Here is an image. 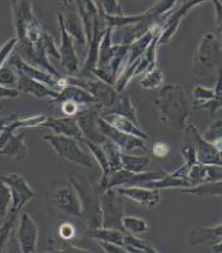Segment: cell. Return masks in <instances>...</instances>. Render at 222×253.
<instances>
[{"label": "cell", "instance_id": "6da1fadb", "mask_svg": "<svg viewBox=\"0 0 222 253\" xmlns=\"http://www.w3.org/2000/svg\"><path fill=\"white\" fill-rule=\"evenodd\" d=\"M12 16L18 39L14 52L25 61L44 69L55 76H61L51 63V57L60 61V52L55 39L44 25L35 17L32 0H9Z\"/></svg>", "mask_w": 222, "mask_h": 253}, {"label": "cell", "instance_id": "7a4b0ae2", "mask_svg": "<svg viewBox=\"0 0 222 253\" xmlns=\"http://www.w3.org/2000/svg\"><path fill=\"white\" fill-rule=\"evenodd\" d=\"M155 105L164 125L177 131L186 127L191 103L183 87L176 84H164L155 99Z\"/></svg>", "mask_w": 222, "mask_h": 253}, {"label": "cell", "instance_id": "3957f363", "mask_svg": "<svg viewBox=\"0 0 222 253\" xmlns=\"http://www.w3.org/2000/svg\"><path fill=\"white\" fill-rule=\"evenodd\" d=\"M68 180L78 192L82 205V218L86 222L89 230L101 227L103 213H101L100 192L95 190L87 178L82 175L69 174Z\"/></svg>", "mask_w": 222, "mask_h": 253}, {"label": "cell", "instance_id": "277c9868", "mask_svg": "<svg viewBox=\"0 0 222 253\" xmlns=\"http://www.w3.org/2000/svg\"><path fill=\"white\" fill-rule=\"evenodd\" d=\"M221 39L213 33H205L195 51L191 68L192 73L198 77H204L219 69L221 65Z\"/></svg>", "mask_w": 222, "mask_h": 253}, {"label": "cell", "instance_id": "5b68a950", "mask_svg": "<svg viewBox=\"0 0 222 253\" xmlns=\"http://www.w3.org/2000/svg\"><path fill=\"white\" fill-rule=\"evenodd\" d=\"M45 142L52 147L59 157L66 160L72 164H76L78 167L94 168L95 160L90 152L85 151L80 140H77L70 136L56 135V134H48L43 136Z\"/></svg>", "mask_w": 222, "mask_h": 253}, {"label": "cell", "instance_id": "8992f818", "mask_svg": "<svg viewBox=\"0 0 222 253\" xmlns=\"http://www.w3.org/2000/svg\"><path fill=\"white\" fill-rule=\"evenodd\" d=\"M66 82L68 84H74L81 88L86 90L90 92L92 96L96 99V104L99 105L100 111H104L108 107L113 104V101L117 99L118 94L116 88L107 82L101 81L100 78L92 76V77H66Z\"/></svg>", "mask_w": 222, "mask_h": 253}, {"label": "cell", "instance_id": "52a82bcc", "mask_svg": "<svg viewBox=\"0 0 222 253\" xmlns=\"http://www.w3.org/2000/svg\"><path fill=\"white\" fill-rule=\"evenodd\" d=\"M8 60H9V65H11L20 76H26L29 77V78L39 81V82L47 84V86H49L51 88H53V90L56 91H61L64 87L68 86L66 77L55 76V74L49 73L47 70L41 69L38 66L32 65V64H29L28 61H25L18 53L13 52Z\"/></svg>", "mask_w": 222, "mask_h": 253}, {"label": "cell", "instance_id": "ba28073f", "mask_svg": "<svg viewBox=\"0 0 222 253\" xmlns=\"http://www.w3.org/2000/svg\"><path fill=\"white\" fill-rule=\"evenodd\" d=\"M100 200L101 213H103L101 227L124 231L121 219L125 215V204H124L121 195L118 194L116 188H107L100 192Z\"/></svg>", "mask_w": 222, "mask_h": 253}, {"label": "cell", "instance_id": "9c48e42d", "mask_svg": "<svg viewBox=\"0 0 222 253\" xmlns=\"http://www.w3.org/2000/svg\"><path fill=\"white\" fill-rule=\"evenodd\" d=\"M97 124H99V127H100L105 138L115 143L116 146L121 149L122 153H132V155H134V153H140V155L148 153V143L144 139L120 131L112 125H109L100 116H99Z\"/></svg>", "mask_w": 222, "mask_h": 253}, {"label": "cell", "instance_id": "30bf717a", "mask_svg": "<svg viewBox=\"0 0 222 253\" xmlns=\"http://www.w3.org/2000/svg\"><path fill=\"white\" fill-rule=\"evenodd\" d=\"M0 180H3L11 191L12 207L9 214L18 215V213L24 209L25 205L28 204L30 200H33V198L35 196L34 190L28 183V180L25 179V177L20 175V174L1 175Z\"/></svg>", "mask_w": 222, "mask_h": 253}, {"label": "cell", "instance_id": "8fae6325", "mask_svg": "<svg viewBox=\"0 0 222 253\" xmlns=\"http://www.w3.org/2000/svg\"><path fill=\"white\" fill-rule=\"evenodd\" d=\"M163 170H155V171H146V173H133L125 169L111 171L108 175L105 184L101 192L107 188H117V187H132V186H142L143 183L149 180L159 179L165 175Z\"/></svg>", "mask_w": 222, "mask_h": 253}, {"label": "cell", "instance_id": "7c38bea8", "mask_svg": "<svg viewBox=\"0 0 222 253\" xmlns=\"http://www.w3.org/2000/svg\"><path fill=\"white\" fill-rule=\"evenodd\" d=\"M99 116H100V108L97 104H94L78 112L76 115V120L84 139L97 143V144H103L107 138L101 132L99 124H97Z\"/></svg>", "mask_w": 222, "mask_h": 253}, {"label": "cell", "instance_id": "4fadbf2b", "mask_svg": "<svg viewBox=\"0 0 222 253\" xmlns=\"http://www.w3.org/2000/svg\"><path fill=\"white\" fill-rule=\"evenodd\" d=\"M211 0H186L179 8H178L176 12H170V14L168 16V18L164 21L163 29L160 32L159 35V45L168 44V43L172 41L176 33H177L178 28H179L180 22L183 21V18L188 14V12L191 9H194L198 5L203 3H207Z\"/></svg>", "mask_w": 222, "mask_h": 253}, {"label": "cell", "instance_id": "5bb4252c", "mask_svg": "<svg viewBox=\"0 0 222 253\" xmlns=\"http://www.w3.org/2000/svg\"><path fill=\"white\" fill-rule=\"evenodd\" d=\"M183 130H186L194 140L195 153H196L198 163L204 164V165H222L221 151L216 148L211 142L205 140L196 126L186 125Z\"/></svg>", "mask_w": 222, "mask_h": 253}, {"label": "cell", "instance_id": "9a60e30c", "mask_svg": "<svg viewBox=\"0 0 222 253\" xmlns=\"http://www.w3.org/2000/svg\"><path fill=\"white\" fill-rule=\"evenodd\" d=\"M52 203L61 213L82 218V205L76 188L72 184L60 186L52 195Z\"/></svg>", "mask_w": 222, "mask_h": 253}, {"label": "cell", "instance_id": "2e32d148", "mask_svg": "<svg viewBox=\"0 0 222 253\" xmlns=\"http://www.w3.org/2000/svg\"><path fill=\"white\" fill-rule=\"evenodd\" d=\"M57 20H59L60 33H61V45L59 48L60 63L69 76L74 77L80 72V59H78L76 48H74V39L70 37L64 26L63 13H57Z\"/></svg>", "mask_w": 222, "mask_h": 253}, {"label": "cell", "instance_id": "e0dca14e", "mask_svg": "<svg viewBox=\"0 0 222 253\" xmlns=\"http://www.w3.org/2000/svg\"><path fill=\"white\" fill-rule=\"evenodd\" d=\"M39 230L37 222L28 214L22 213L17 229V240L22 253L37 252Z\"/></svg>", "mask_w": 222, "mask_h": 253}, {"label": "cell", "instance_id": "ac0fdd59", "mask_svg": "<svg viewBox=\"0 0 222 253\" xmlns=\"http://www.w3.org/2000/svg\"><path fill=\"white\" fill-rule=\"evenodd\" d=\"M74 3H76L78 17H80L82 26H84L86 43L89 44L92 35H94L95 25L99 21L100 12H99V8H97L94 0H76Z\"/></svg>", "mask_w": 222, "mask_h": 253}, {"label": "cell", "instance_id": "d6986e66", "mask_svg": "<svg viewBox=\"0 0 222 253\" xmlns=\"http://www.w3.org/2000/svg\"><path fill=\"white\" fill-rule=\"evenodd\" d=\"M118 194L126 199L135 201L147 209L155 208L160 203V190L142 187V186H132V187H117Z\"/></svg>", "mask_w": 222, "mask_h": 253}, {"label": "cell", "instance_id": "ffe728a7", "mask_svg": "<svg viewBox=\"0 0 222 253\" xmlns=\"http://www.w3.org/2000/svg\"><path fill=\"white\" fill-rule=\"evenodd\" d=\"M187 164H183L172 174H165L159 179L149 180L142 184V187L153 188V190H169V188H184L191 187L190 182L187 180Z\"/></svg>", "mask_w": 222, "mask_h": 253}, {"label": "cell", "instance_id": "44dd1931", "mask_svg": "<svg viewBox=\"0 0 222 253\" xmlns=\"http://www.w3.org/2000/svg\"><path fill=\"white\" fill-rule=\"evenodd\" d=\"M41 127L49 128L52 130L53 134L56 135H64V136H70L77 140H82V132L80 130V126L77 124L76 117H47L45 121L43 122Z\"/></svg>", "mask_w": 222, "mask_h": 253}, {"label": "cell", "instance_id": "7402d4cb", "mask_svg": "<svg viewBox=\"0 0 222 253\" xmlns=\"http://www.w3.org/2000/svg\"><path fill=\"white\" fill-rule=\"evenodd\" d=\"M222 165H204L195 163L187 169V180L191 186L205 183V182H219L222 180Z\"/></svg>", "mask_w": 222, "mask_h": 253}, {"label": "cell", "instance_id": "603a6c76", "mask_svg": "<svg viewBox=\"0 0 222 253\" xmlns=\"http://www.w3.org/2000/svg\"><path fill=\"white\" fill-rule=\"evenodd\" d=\"M17 90L20 91V94L30 95V96L39 99V100H42V99L53 100L59 96V91L53 90V88L39 82V81L29 78L26 76H20V74H18Z\"/></svg>", "mask_w": 222, "mask_h": 253}, {"label": "cell", "instance_id": "cb8c5ba5", "mask_svg": "<svg viewBox=\"0 0 222 253\" xmlns=\"http://www.w3.org/2000/svg\"><path fill=\"white\" fill-rule=\"evenodd\" d=\"M100 117L103 120L112 125L115 128L120 130V131L125 132V134H130V135H134V136H138L140 139H144L148 142V134L146 131H143L140 125L135 124L134 121L132 120H129L126 117H122V116H118V115H112V113H103L100 112Z\"/></svg>", "mask_w": 222, "mask_h": 253}, {"label": "cell", "instance_id": "d4e9b609", "mask_svg": "<svg viewBox=\"0 0 222 253\" xmlns=\"http://www.w3.org/2000/svg\"><path fill=\"white\" fill-rule=\"evenodd\" d=\"M122 169L133 171V173H146L160 170L157 164L153 163L151 157L144 155H132V153H122Z\"/></svg>", "mask_w": 222, "mask_h": 253}, {"label": "cell", "instance_id": "484cf974", "mask_svg": "<svg viewBox=\"0 0 222 253\" xmlns=\"http://www.w3.org/2000/svg\"><path fill=\"white\" fill-rule=\"evenodd\" d=\"M222 238V225L221 222L212 227H195L188 234V243L191 246H203L208 243H216Z\"/></svg>", "mask_w": 222, "mask_h": 253}, {"label": "cell", "instance_id": "4316f807", "mask_svg": "<svg viewBox=\"0 0 222 253\" xmlns=\"http://www.w3.org/2000/svg\"><path fill=\"white\" fill-rule=\"evenodd\" d=\"M103 113H112V115H118L122 116V117H126L129 120H132L135 124L140 125L138 120V113H136V109L133 104L132 99L129 96V94L126 92H120L113 104L111 107H108L104 111H100Z\"/></svg>", "mask_w": 222, "mask_h": 253}, {"label": "cell", "instance_id": "83f0119b", "mask_svg": "<svg viewBox=\"0 0 222 253\" xmlns=\"http://www.w3.org/2000/svg\"><path fill=\"white\" fill-rule=\"evenodd\" d=\"M26 144H25V131L14 132L7 143L0 148V156L8 157L12 160H25L26 159Z\"/></svg>", "mask_w": 222, "mask_h": 253}, {"label": "cell", "instance_id": "f1b7e54d", "mask_svg": "<svg viewBox=\"0 0 222 253\" xmlns=\"http://www.w3.org/2000/svg\"><path fill=\"white\" fill-rule=\"evenodd\" d=\"M73 100L77 104H80L81 107H90V105L96 104V99H95L90 92H87L86 90L81 88L74 84H68L61 91H59V96L53 99L51 101H60V100Z\"/></svg>", "mask_w": 222, "mask_h": 253}, {"label": "cell", "instance_id": "f546056e", "mask_svg": "<svg viewBox=\"0 0 222 253\" xmlns=\"http://www.w3.org/2000/svg\"><path fill=\"white\" fill-rule=\"evenodd\" d=\"M63 22L65 26L66 32L69 33V35L74 39V42H77L82 48H86V35H85L84 26L81 22L78 13H69L63 14Z\"/></svg>", "mask_w": 222, "mask_h": 253}, {"label": "cell", "instance_id": "4dcf8cb0", "mask_svg": "<svg viewBox=\"0 0 222 253\" xmlns=\"http://www.w3.org/2000/svg\"><path fill=\"white\" fill-rule=\"evenodd\" d=\"M221 182L222 180H219V182H205V183L195 184V186H191V187L180 188V191L183 194L195 195V196H199V198H208V196L221 198Z\"/></svg>", "mask_w": 222, "mask_h": 253}, {"label": "cell", "instance_id": "1f68e13d", "mask_svg": "<svg viewBox=\"0 0 222 253\" xmlns=\"http://www.w3.org/2000/svg\"><path fill=\"white\" fill-rule=\"evenodd\" d=\"M89 236L94 238L95 240H104V242L116 243L118 246L124 247L125 231L116 229H108V227H97V229L89 230Z\"/></svg>", "mask_w": 222, "mask_h": 253}, {"label": "cell", "instance_id": "d6a6232c", "mask_svg": "<svg viewBox=\"0 0 222 253\" xmlns=\"http://www.w3.org/2000/svg\"><path fill=\"white\" fill-rule=\"evenodd\" d=\"M124 247L128 253H157L159 251L148 242L140 239L136 235L125 232L124 238Z\"/></svg>", "mask_w": 222, "mask_h": 253}, {"label": "cell", "instance_id": "836d02e7", "mask_svg": "<svg viewBox=\"0 0 222 253\" xmlns=\"http://www.w3.org/2000/svg\"><path fill=\"white\" fill-rule=\"evenodd\" d=\"M121 225L124 231L133 235H142L147 234L149 230L148 222L140 217H134V215H124L121 219Z\"/></svg>", "mask_w": 222, "mask_h": 253}, {"label": "cell", "instance_id": "e575fe53", "mask_svg": "<svg viewBox=\"0 0 222 253\" xmlns=\"http://www.w3.org/2000/svg\"><path fill=\"white\" fill-rule=\"evenodd\" d=\"M103 148L105 151V155H107L108 165H109V169L111 171H116V170L122 169V152L121 149L116 146L115 143L107 139L103 144Z\"/></svg>", "mask_w": 222, "mask_h": 253}, {"label": "cell", "instance_id": "d590c367", "mask_svg": "<svg viewBox=\"0 0 222 253\" xmlns=\"http://www.w3.org/2000/svg\"><path fill=\"white\" fill-rule=\"evenodd\" d=\"M164 84V73L159 68H153L144 74L140 80V87L144 90H156L160 88Z\"/></svg>", "mask_w": 222, "mask_h": 253}, {"label": "cell", "instance_id": "8d00e7d4", "mask_svg": "<svg viewBox=\"0 0 222 253\" xmlns=\"http://www.w3.org/2000/svg\"><path fill=\"white\" fill-rule=\"evenodd\" d=\"M184 131L183 140H182V148H180V153L184 159V164H187L188 167L192 165V164L198 163L196 160V153H195V146H194V140L191 138V135L188 134L186 130Z\"/></svg>", "mask_w": 222, "mask_h": 253}, {"label": "cell", "instance_id": "74e56055", "mask_svg": "<svg viewBox=\"0 0 222 253\" xmlns=\"http://www.w3.org/2000/svg\"><path fill=\"white\" fill-rule=\"evenodd\" d=\"M11 207V191H9L8 186L4 183L3 180H0V221H3L9 215Z\"/></svg>", "mask_w": 222, "mask_h": 253}, {"label": "cell", "instance_id": "f35d334b", "mask_svg": "<svg viewBox=\"0 0 222 253\" xmlns=\"http://www.w3.org/2000/svg\"><path fill=\"white\" fill-rule=\"evenodd\" d=\"M17 215L9 214V218L4 222L3 225L0 226V252H4L8 242L11 239L12 231L14 229V223H16Z\"/></svg>", "mask_w": 222, "mask_h": 253}, {"label": "cell", "instance_id": "ab89813d", "mask_svg": "<svg viewBox=\"0 0 222 253\" xmlns=\"http://www.w3.org/2000/svg\"><path fill=\"white\" fill-rule=\"evenodd\" d=\"M0 84L9 88H17L18 73L11 65L0 68Z\"/></svg>", "mask_w": 222, "mask_h": 253}, {"label": "cell", "instance_id": "60d3db41", "mask_svg": "<svg viewBox=\"0 0 222 253\" xmlns=\"http://www.w3.org/2000/svg\"><path fill=\"white\" fill-rule=\"evenodd\" d=\"M192 97H194V105L208 101L211 99H219L216 97L215 88H208L204 86H196L192 91Z\"/></svg>", "mask_w": 222, "mask_h": 253}, {"label": "cell", "instance_id": "b9f144b4", "mask_svg": "<svg viewBox=\"0 0 222 253\" xmlns=\"http://www.w3.org/2000/svg\"><path fill=\"white\" fill-rule=\"evenodd\" d=\"M201 135H203L205 140H208L211 143L216 142L219 139H222V118H216L215 121L208 126V130L204 134H201Z\"/></svg>", "mask_w": 222, "mask_h": 253}, {"label": "cell", "instance_id": "7bdbcfd3", "mask_svg": "<svg viewBox=\"0 0 222 253\" xmlns=\"http://www.w3.org/2000/svg\"><path fill=\"white\" fill-rule=\"evenodd\" d=\"M100 1V8L99 11L107 16H121L125 12L122 11L121 5L118 0H99Z\"/></svg>", "mask_w": 222, "mask_h": 253}, {"label": "cell", "instance_id": "ee69618b", "mask_svg": "<svg viewBox=\"0 0 222 253\" xmlns=\"http://www.w3.org/2000/svg\"><path fill=\"white\" fill-rule=\"evenodd\" d=\"M17 42H18L17 38H11V39H8L7 42L0 47V68L4 66V64L7 63V60L9 59L12 53L14 52L16 45H17Z\"/></svg>", "mask_w": 222, "mask_h": 253}, {"label": "cell", "instance_id": "f6af8a7d", "mask_svg": "<svg viewBox=\"0 0 222 253\" xmlns=\"http://www.w3.org/2000/svg\"><path fill=\"white\" fill-rule=\"evenodd\" d=\"M53 252H65V253H89L91 251L86 248H81V247L73 244L72 240H63L59 246L56 247Z\"/></svg>", "mask_w": 222, "mask_h": 253}, {"label": "cell", "instance_id": "bcb514c9", "mask_svg": "<svg viewBox=\"0 0 222 253\" xmlns=\"http://www.w3.org/2000/svg\"><path fill=\"white\" fill-rule=\"evenodd\" d=\"M221 99H211V100L196 104L194 107L198 108V109H203V111H208L211 115H216V112L221 109Z\"/></svg>", "mask_w": 222, "mask_h": 253}, {"label": "cell", "instance_id": "7dc6e473", "mask_svg": "<svg viewBox=\"0 0 222 253\" xmlns=\"http://www.w3.org/2000/svg\"><path fill=\"white\" fill-rule=\"evenodd\" d=\"M96 242L101 247V250L107 253H128L125 250V247L118 246L116 243L104 242V240H96Z\"/></svg>", "mask_w": 222, "mask_h": 253}, {"label": "cell", "instance_id": "c3c4849f", "mask_svg": "<svg viewBox=\"0 0 222 253\" xmlns=\"http://www.w3.org/2000/svg\"><path fill=\"white\" fill-rule=\"evenodd\" d=\"M211 3L213 4V7H215V14H216V29H217V32H219V38L221 39V26H222V7L221 3H220L219 0H211Z\"/></svg>", "mask_w": 222, "mask_h": 253}, {"label": "cell", "instance_id": "681fc988", "mask_svg": "<svg viewBox=\"0 0 222 253\" xmlns=\"http://www.w3.org/2000/svg\"><path fill=\"white\" fill-rule=\"evenodd\" d=\"M20 96V91L17 88H9L0 84V100L3 99H17Z\"/></svg>", "mask_w": 222, "mask_h": 253}, {"label": "cell", "instance_id": "f907efd6", "mask_svg": "<svg viewBox=\"0 0 222 253\" xmlns=\"http://www.w3.org/2000/svg\"><path fill=\"white\" fill-rule=\"evenodd\" d=\"M76 230L70 223H64L63 226H60V236L63 238V240H72L74 238Z\"/></svg>", "mask_w": 222, "mask_h": 253}, {"label": "cell", "instance_id": "816d5d0a", "mask_svg": "<svg viewBox=\"0 0 222 253\" xmlns=\"http://www.w3.org/2000/svg\"><path fill=\"white\" fill-rule=\"evenodd\" d=\"M153 155L156 157H164L167 156V153L169 152V148H168V146L165 144V143H156V144H153Z\"/></svg>", "mask_w": 222, "mask_h": 253}, {"label": "cell", "instance_id": "f5cc1de1", "mask_svg": "<svg viewBox=\"0 0 222 253\" xmlns=\"http://www.w3.org/2000/svg\"><path fill=\"white\" fill-rule=\"evenodd\" d=\"M220 72H221V70H220ZM220 72H219V80H217V82H216V84H215V87H213V88H215V94H216V97H219V99H222V92H221V74H220Z\"/></svg>", "mask_w": 222, "mask_h": 253}, {"label": "cell", "instance_id": "db71d44e", "mask_svg": "<svg viewBox=\"0 0 222 253\" xmlns=\"http://www.w3.org/2000/svg\"><path fill=\"white\" fill-rule=\"evenodd\" d=\"M221 248H222V242L221 240H219V242H216L215 244H213V247H212V252H221Z\"/></svg>", "mask_w": 222, "mask_h": 253}, {"label": "cell", "instance_id": "11a10c76", "mask_svg": "<svg viewBox=\"0 0 222 253\" xmlns=\"http://www.w3.org/2000/svg\"><path fill=\"white\" fill-rule=\"evenodd\" d=\"M59 1H60V4H61V5L65 8L70 7V5H73V3H74V0H59Z\"/></svg>", "mask_w": 222, "mask_h": 253}]
</instances>
